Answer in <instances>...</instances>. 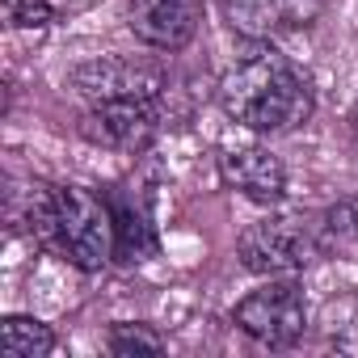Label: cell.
Returning a JSON list of instances; mask_svg holds the SVG:
<instances>
[{"mask_svg":"<svg viewBox=\"0 0 358 358\" xmlns=\"http://www.w3.org/2000/svg\"><path fill=\"white\" fill-rule=\"evenodd\" d=\"M220 106L257 135H282L312 118V85L274 43H249L220 80Z\"/></svg>","mask_w":358,"mask_h":358,"instance_id":"obj_1","label":"cell"},{"mask_svg":"<svg viewBox=\"0 0 358 358\" xmlns=\"http://www.w3.org/2000/svg\"><path fill=\"white\" fill-rule=\"evenodd\" d=\"M30 232L38 245L55 249L64 262H72L85 274L110 266L118 245L114 207L85 186H34Z\"/></svg>","mask_w":358,"mask_h":358,"instance_id":"obj_2","label":"cell"},{"mask_svg":"<svg viewBox=\"0 0 358 358\" xmlns=\"http://www.w3.org/2000/svg\"><path fill=\"white\" fill-rule=\"evenodd\" d=\"M236 324L270 345V350H287L303 337L308 329V303H303V291L295 282H266L257 287L253 295H245L236 303Z\"/></svg>","mask_w":358,"mask_h":358,"instance_id":"obj_3","label":"cell"},{"mask_svg":"<svg viewBox=\"0 0 358 358\" xmlns=\"http://www.w3.org/2000/svg\"><path fill=\"white\" fill-rule=\"evenodd\" d=\"M160 131V110L156 97H114V101H93L80 118V135L97 148L110 152H143Z\"/></svg>","mask_w":358,"mask_h":358,"instance_id":"obj_4","label":"cell"},{"mask_svg":"<svg viewBox=\"0 0 358 358\" xmlns=\"http://www.w3.org/2000/svg\"><path fill=\"white\" fill-rule=\"evenodd\" d=\"M320 253V245L312 241V232L299 220H257L253 228H245L241 236V262L253 274H295L303 270L312 257Z\"/></svg>","mask_w":358,"mask_h":358,"instance_id":"obj_5","label":"cell"},{"mask_svg":"<svg viewBox=\"0 0 358 358\" xmlns=\"http://www.w3.org/2000/svg\"><path fill=\"white\" fill-rule=\"evenodd\" d=\"M220 5L245 43H274L278 34L312 26L320 13V0H220Z\"/></svg>","mask_w":358,"mask_h":358,"instance_id":"obj_6","label":"cell"},{"mask_svg":"<svg viewBox=\"0 0 358 358\" xmlns=\"http://www.w3.org/2000/svg\"><path fill=\"white\" fill-rule=\"evenodd\" d=\"M131 30L156 51H182L199 30V0H127Z\"/></svg>","mask_w":358,"mask_h":358,"instance_id":"obj_7","label":"cell"},{"mask_svg":"<svg viewBox=\"0 0 358 358\" xmlns=\"http://www.w3.org/2000/svg\"><path fill=\"white\" fill-rule=\"evenodd\" d=\"M72 85L89 97V101H114V97H160L164 76L152 64H135V59H97L85 64Z\"/></svg>","mask_w":358,"mask_h":358,"instance_id":"obj_8","label":"cell"},{"mask_svg":"<svg viewBox=\"0 0 358 358\" xmlns=\"http://www.w3.org/2000/svg\"><path fill=\"white\" fill-rule=\"evenodd\" d=\"M220 169H224V182L232 190H241L245 199H253L262 207H274L287 194V169L266 148H236L220 160Z\"/></svg>","mask_w":358,"mask_h":358,"instance_id":"obj_9","label":"cell"},{"mask_svg":"<svg viewBox=\"0 0 358 358\" xmlns=\"http://www.w3.org/2000/svg\"><path fill=\"white\" fill-rule=\"evenodd\" d=\"M55 350V333L43 320L30 316H9L0 324V354L5 358H43Z\"/></svg>","mask_w":358,"mask_h":358,"instance_id":"obj_10","label":"cell"},{"mask_svg":"<svg viewBox=\"0 0 358 358\" xmlns=\"http://www.w3.org/2000/svg\"><path fill=\"white\" fill-rule=\"evenodd\" d=\"M114 232H118L114 257H122V262H148V257L156 253L152 224H148V215L135 211L131 203H114Z\"/></svg>","mask_w":358,"mask_h":358,"instance_id":"obj_11","label":"cell"},{"mask_svg":"<svg viewBox=\"0 0 358 358\" xmlns=\"http://www.w3.org/2000/svg\"><path fill=\"white\" fill-rule=\"evenodd\" d=\"M110 350H114V354H139V350H148V354H164V337L152 333L148 324H114V333H110Z\"/></svg>","mask_w":358,"mask_h":358,"instance_id":"obj_12","label":"cell"},{"mask_svg":"<svg viewBox=\"0 0 358 358\" xmlns=\"http://www.w3.org/2000/svg\"><path fill=\"white\" fill-rule=\"evenodd\" d=\"M5 22L13 30H47L51 26V5L47 0H5Z\"/></svg>","mask_w":358,"mask_h":358,"instance_id":"obj_13","label":"cell"},{"mask_svg":"<svg viewBox=\"0 0 358 358\" xmlns=\"http://www.w3.org/2000/svg\"><path fill=\"white\" fill-rule=\"evenodd\" d=\"M329 228H333L337 236L358 241V199H345L341 207H333V211H329Z\"/></svg>","mask_w":358,"mask_h":358,"instance_id":"obj_14","label":"cell"}]
</instances>
